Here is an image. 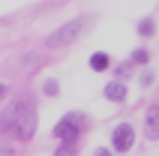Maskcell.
I'll return each instance as SVG.
<instances>
[{"label": "cell", "instance_id": "cell-1", "mask_svg": "<svg viewBox=\"0 0 159 156\" xmlns=\"http://www.w3.org/2000/svg\"><path fill=\"white\" fill-rule=\"evenodd\" d=\"M0 129L12 138H30L36 132V108L30 99H15L6 111H0Z\"/></svg>", "mask_w": 159, "mask_h": 156}, {"label": "cell", "instance_id": "cell-2", "mask_svg": "<svg viewBox=\"0 0 159 156\" xmlns=\"http://www.w3.org/2000/svg\"><path fill=\"white\" fill-rule=\"evenodd\" d=\"M90 27H93V18L90 15H78V18H69L66 24H60L57 30H54L51 36H48V48H66V45L78 42L81 36L87 33Z\"/></svg>", "mask_w": 159, "mask_h": 156}, {"label": "cell", "instance_id": "cell-3", "mask_svg": "<svg viewBox=\"0 0 159 156\" xmlns=\"http://www.w3.org/2000/svg\"><path fill=\"white\" fill-rule=\"evenodd\" d=\"M87 123H90V120H87V117H84L81 111H69L66 117H63V120H57V123H54V138H57V141H63L66 147H72V144L81 138V132L87 129Z\"/></svg>", "mask_w": 159, "mask_h": 156}, {"label": "cell", "instance_id": "cell-4", "mask_svg": "<svg viewBox=\"0 0 159 156\" xmlns=\"http://www.w3.org/2000/svg\"><path fill=\"white\" fill-rule=\"evenodd\" d=\"M132 144H135V126L132 123L114 126V132H111V150L114 153H126V150H132Z\"/></svg>", "mask_w": 159, "mask_h": 156}, {"label": "cell", "instance_id": "cell-5", "mask_svg": "<svg viewBox=\"0 0 159 156\" xmlns=\"http://www.w3.org/2000/svg\"><path fill=\"white\" fill-rule=\"evenodd\" d=\"M144 135L159 141V105L147 108V114H144Z\"/></svg>", "mask_w": 159, "mask_h": 156}, {"label": "cell", "instance_id": "cell-6", "mask_svg": "<svg viewBox=\"0 0 159 156\" xmlns=\"http://www.w3.org/2000/svg\"><path fill=\"white\" fill-rule=\"evenodd\" d=\"M126 93L129 90H126L123 81H108L105 84V99L108 102H126Z\"/></svg>", "mask_w": 159, "mask_h": 156}, {"label": "cell", "instance_id": "cell-7", "mask_svg": "<svg viewBox=\"0 0 159 156\" xmlns=\"http://www.w3.org/2000/svg\"><path fill=\"white\" fill-rule=\"evenodd\" d=\"M90 69H93V72H105V69H111V57H108L105 51L90 54Z\"/></svg>", "mask_w": 159, "mask_h": 156}, {"label": "cell", "instance_id": "cell-8", "mask_svg": "<svg viewBox=\"0 0 159 156\" xmlns=\"http://www.w3.org/2000/svg\"><path fill=\"white\" fill-rule=\"evenodd\" d=\"M138 36H144V39L156 36V21H153V18H141V21H138Z\"/></svg>", "mask_w": 159, "mask_h": 156}, {"label": "cell", "instance_id": "cell-9", "mask_svg": "<svg viewBox=\"0 0 159 156\" xmlns=\"http://www.w3.org/2000/svg\"><path fill=\"white\" fill-rule=\"evenodd\" d=\"M129 63H132V66H147V63H150V51H147V48H135Z\"/></svg>", "mask_w": 159, "mask_h": 156}, {"label": "cell", "instance_id": "cell-10", "mask_svg": "<svg viewBox=\"0 0 159 156\" xmlns=\"http://www.w3.org/2000/svg\"><path fill=\"white\" fill-rule=\"evenodd\" d=\"M114 75H117V81L129 78V75H132V63H129V60H126V63H117V66H114Z\"/></svg>", "mask_w": 159, "mask_h": 156}, {"label": "cell", "instance_id": "cell-11", "mask_svg": "<svg viewBox=\"0 0 159 156\" xmlns=\"http://www.w3.org/2000/svg\"><path fill=\"white\" fill-rule=\"evenodd\" d=\"M42 90H45V96H57V93H60V84H57L54 78H48V81L42 84Z\"/></svg>", "mask_w": 159, "mask_h": 156}, {"label": "cell", "instance_id": "cell-12", "mask_svg": "<svg viewBox=\"0 0 159 156\" xmlns=\"http://www.w3.org/2000/svg\"><path fill=\"white\" fill-rule=\"evenodd\" d=\"M150 84H153V72L147 69V72H144V75H141V87H150Z\"/></svg>", "mask_w": 159, "mask_h": 156}, {"label": "cell", "instance_id": "cell-13", "mask_svg": "<svg viewBox=\"0 0 159 156\" xmlns=\"http://www.w3.org/2000/svg\"><path fill=\"white\" fill-rule=\"evenodd\" d=\"M54 156H75V147H66V144H63V147L57 150V153H54Z\"/></svg>", "mask_w": 159, "mask_h": 156}, {"label": "cell", "instance_id": "cell-14", "mask_svg": "<svg viewBox=\"0 0 159 156\" xmlns=\"http://www.w3.org/2000/svg\"><path fill=\"white\" fill-rule=\"evenodd\" d=\"M93 156H114V150L111 147H99V150H93Z\"/></svg>", "mask_w": 159, "mask_h": 156}, {"label": "cell", "instance_id": "cell-15", "mask_svg": "<svg viewBox=\"0 0 159 156\" xmlns=\"http://www.w3.org/2000/svg\"><path fill=\"white\" fill-rule=\"evenodd\" d=\"M0 156H12V147H9V144H3V141H0Z\"/></svg>", "mask_w": 159, "mask_h": 156}, {"label": "cell", "instance_id": "cell-16", "mask_svg": "<svg viewBox=\"0 0 159 156\" xmlns=\"http://www.w3.org/2000/svg\"><path fill=\"white\" fill-rule=\"evenodd\" d=\"M6 90H9L6 84H0V99H3V96H6Z\"/></svg>", "mask_w": 159, "mask_h": 156}, {"label": "cell", "instance_id": "cell-17", "mask_svg": "<svg viewBox=\"0 0 159 156\" xmlns=\"http://www.w3.org/2000/svg\"><path fill=\"white\" fill-rule=\"evenodd\" d=\"M156 105H159V102H156Z\"/></svg>", "mask_w": 159, "mask_h": 156}]
</instances>
